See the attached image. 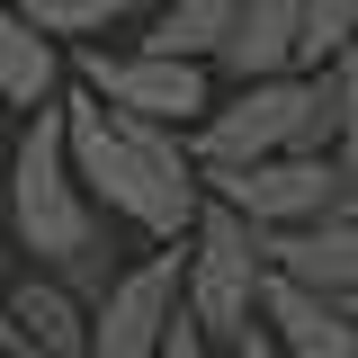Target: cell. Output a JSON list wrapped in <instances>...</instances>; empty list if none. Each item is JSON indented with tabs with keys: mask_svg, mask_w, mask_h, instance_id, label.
<instances>
[{
	"mask_svg": "<svg viewBox=\"0 0 358 358\" xmlns=\"http://www.w3.org/2000/svg\"><path fill=\"white\" fill-rule=\"evenodd\" d=\"M350 322H358V305H350Z\"/></svg>",
	"mask_w": 358,
	"mask_h": 358,
	"instance_id": "44dd1931",
	"label": "cell"
},
{
	"mask_svg": "<svg viewBox=\"0 0 358 358\" xmlns=\"http://www.w3.org/2000/svg\"><path fill=\"white\" fill-rule=\"evenodd\" d=\"M268 268L287 287L322 296V305H358V215H322L305 233H278L268 242Z\"/></svg>",
	"mask_w": 358,
	"mask_h": 358,
	"instance_id": "30bf717a",
	"label": "cell"
},
{
	"mask_svg": "<svg viewBox=\"0 0 358 358\" xmlns=\"http://www.w3.org/2000/svg\"><path fill=\"white\" fill-rule=\"evenodd\" d=\"M233 9H242V0H152V9H143V36H126V45L171 54V63H206V72H215L224 36H233Z\"/></svg>",
	"mask_w": 358,
	"mask_h": 358,
	"instance_id": "7c38bea8",
	"label": "cell"
},
{
	"mask_svg": "<svg viewBox=\"0 0 358 358\" xmlns=\"http://www.w3.org/2000/svg\"><path fill=\"white\" fill-rule=\"evenodd\" d=\"M72 90H90L108 117L171 126V134H197L224 99L206 63H171V54H143V45H90V54H72Z\"/></svg>",
	"mask_w": 358,
	"mask_h": 358,
	"instance_id": "277c9868",
	"label": "cell"
},
{
	"mask_svg": "<svg viewBox=\"0 0 358 358\" xmlns=\"http://www.w3.org/2000/svg\"><path fill=\"white\" fill-rule=\"evenodd\" d=\"M278 152H322V143H313V81H251V90H224L215 117L188 134L197 179L260 171V162H278Z\"/></svg>",
	"mask_w": 358,
	"mask_h": 358,
	"instance_id": "5b68a950",
	"label": "cell"
},
{
	"mask_svg": "<svg viewBox=\"0 0 358 358\" xmlns=\"http://www.w3.org/2000/svg\"><path fill=\"white\" fill-rule=\"evenodd\" d=\"M224 90L251 81H305V0H242L233 9V36L215 54Z\"/></svg>",
	"mask_w": 358,
	"mask_h": 358,
	"instance_id": "ba28073f",
	"label": "cell"
},
{
	"mask_svg": "<svg viewBox=\"0 0 358 358\" xmlns=\"http://www.w3.org/2000/svg\"><path fill=\"white\" fill-rule=\"evenodd\" d=\"M341 54H358V0H305V81Z\"/></svg>",
	"mask_w": 358,
	"mask_h": 358,
	"instance_id": "9a60e30c",
	"label": "cell"
},
{
	"mask_svg": "<svg viewBox=\"0 0 358 358\" xmlns=\"http://www.w3.org/2000/svg\"><path fill=\"white\" fill-rule=\"evenodd\" d=\"M0 242H9V117H0Z\"/></svg>",
	"mask_w": 358,
	"mask_h": 358,
	"instance_id": "e0dca14e",
	"label": "cell"
},
{
	"mask_svg": "<svg viewBox=\"0 0 358 358\" xmlns=\"http://www.w3.org/2000/svg\"><path fill=\"white\" fill-rule=\"evenodd\" d=\"M341 215H358V162H350V188H341Z\"/></svg>",
	"mask_w": 358,
	"mask_h": 358,
	"instance_id": "ffe728a7",
	"label": "cell"
},
{
	"mask_svg": "<svg viewBox=\"0 0 358 358\" xmlns=\"http://www.w3.org/2000/svg\"><path fill=\"white\" fill-rule=\"evenodd\" d=\"M162 358H233V350H215V341H206V331L179 313V322H171V341H162Z\"/></svg>",
	"mask_w": 358,
	"mask_h": 358,
	"instance_id": "2e32d148",
	"label": "cell"
},
{
	"mask_svg": "<svg viewBox=\"0 0 358 358\" xmlns=\"http://www.w3.org/2000/svg\"><path fill=\"white\" fill-rule=\"evenodd\" d=\"M0 358H18V322H9V278H0Z\"/></svg>",
	"mask_w": 358,
	"mask_h": 358,
	"instance_id": "ac0fdd59",
	"label": "cell"
},
{
	"mask_svg": "<svg viewBox=\"0 0 358 358\" xmlns=\"http://www.w3.org/2000/svg\"><path fill=\"white\" fill-rule=\"evenodd\" d=\"M63 143H72V171H81V197L99 206V224H126L152 251H179L197 233L206 179L188 162V134L108 117L90 90H63Z\"/></svg>",
	"mask_w": 358,
	"mask_h": 358,
	"instance_id": "6da1fadb",
	"label": "cell"
},
{
	"mask_svg": "<svg viewBox=\"0 0 358 358\" xmlns=\"http://www.w3.org/2000/svg\"><path fill=\"white\" fill-rule=\"evenodd\" d=\"M99 233H108V224H99V206L81 197L72 143H63V108L18 117V134H9V242L27 251V268L54 278L63 260H81Z\"/></svg>",
	"mask_w": 358,
	"mask_h": 358,
	"instance_id": "7a4b0ae2",
	"label": "cell"
},
{
	"mask_svg": "<svg viewBox=\"0 0 358 358\" xmlns=\"http://www.w3.org/2000/svg\"><path fill=\"white\" fill-rule=\"evenodd\" d=\"M72 90V54L27 27L18 0H0V117H45Z\"/></svg>",
	"mask_w": 358,
	"mask_h": 358,
	"instance_id": "9c48e42d",
	"label": "cell"
},
{
	"mask_svg": "<svg viewBox=\"0 0 358 358\" xmlns=\"http://www.w3.org/2000/svg\"><path fill=\"white\" fill-rule=\"evenodd\" d=\"M27 9V27L36 36H54L63 54H90V45H108L126 18H143L152 0H18Z\"/></svg>",
	"mask_w": 358,
	"mask_h": 358,
	"instance_id": "4fadbf2b",
	"label": "cell"
},
{
	"mask_svg": "<svg viewBox=\"0 0 358 358\" xmlns=\"http://www.w3.org/2000/svg\"><path fill=\"white\" fill-rule=\"evenodd\" d=\"M341 188H350V171H341L331 152H278V162H260V171L206 179V197H215V206H233L260 242L305 233V224H322V215H341Z\"/></svg>",
	"mask_w": 358,
	"mask_h": 358,
	"instance_id": "8992f818",
	"label": "cell"
},
{
	"mask_svg": "<svg viewBox=\"0 0 358 358\" xmlns=\"http://www.w3.org/2000/svg\"><path fill=\"white\" fill-rule=\"evenodd\" d=\"M260 331L278 358H358V322L350 305H322L305 287H287L278 268H268V296H260Z\"/></svg>",
	"mask_w": 358,
	"mask_h": 358,
	"instance_id": "8fae6325",
	"label": "cell"
},
{
	"mask_svg": "<svg viewBox=\"0 0 358 358\" xmlns=\"http://www.w3.org/2000/svg\"><path fill=\"white\" fill-rule=\"evenodd\" d=\"M233 358H278V350H268V331H251V341H242Z\"/></svg>",
	"mask_w": 358,
	"mask_h": 358,
	"instance_id": "d6986e66",
	"label": "cell"
},
{
	"mask_svg": "<svg viewBox=\"0 0 358 358\" xmlns=\"http://www.w3.org/2000/svg\"><path fill=\"white\" fill-rule=\"evenodd\" d=\"M313 143H322L341 171L358 162V54H341V63L313 72Z\"/></svg>",
	"mask_w": 358,
	"mask_h": 358,
	"instance_id": "5bb4252c",
	"label": "cell"
},
{
	"mask_svg": "<svg viewBox=\"0 0 358 358\" xmlns=\"http://www.w3.org/2000/svg\"><path fill=\"white\" fill-rule=\"evenodd\" d=\"M260 296H268V242L233 215V206L206 197V215L188 233V278H179L188 322H197L215 350H242V341L260 331Z\"/></svg>",
	"mask_w": 358,
	"mask_h": 358,
	"instance_id": "3957f363",
	"label": "cell"
},
{
	"mask_svg": "<svg viewBox=\"0 0 358 358\" xmlns=\"http://www.w3.org/2000/svg\"><path fill=\"white\" fill-rule=\"evenodd\" d=\"M179 278H188V242L179 251H143L117 268V287L90 305V358H162L179 305Z\"/></svg>",
	"mask_w": 358,
	"mask_h": 358,
	"instance_id": "52a82bcc",
	"label": "cell"
}]
</instances>
